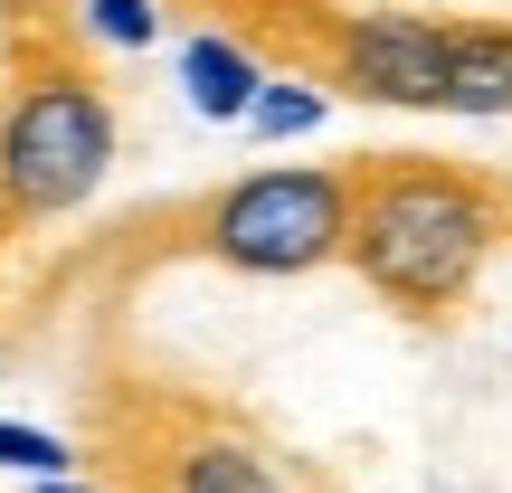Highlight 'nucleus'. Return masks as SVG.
Listing matches in <instances>:
<instances>
[{
	"mask_svg": "<svg viewBox=\"0 0 512 493\" xmlns=\"http://www.w3.org/2000/svg\"><path fill=\"white\" fill-rule=\"evenodd\" d=\"M494 247H503V190L494 181H475V171H456V162H418V152H389V162L351 171L342 266L361 275L380 304L456 313Z\"/></svg>",
	"mask_w": 512,
	"mask_h": 493,
	"instance_id": "nucleus-1",
	"label": "nucleus"
},
{
	"mask_svg": "<svg viewBox=\"0 0 512 493\" xmlns=\"http://www.w3.org/2000/svg\"><path fill=\"white\" fill-rule=\"evenodd\" d=\"M114 171V105L86 67H29L0 114V209L10 219H67Z\"/></svg>",
	"mask_w": 512,
	"mask_h": 493,
	"instance_id": "nucleus-2",
	"label": "nucleus"
},
{
	"mask_svg": "<svg viewBox=\"0 0 512 493\" xmlns=\"http://www.w3.org/2000/svg\"><path fill=\"white\" fill-rule=\"evenodd\" d=\"M342 238H351V171L332 162H266L209 190L190 219V247L238 275H313L342 256Z\"/></svg>",
	"mask_w": 512,
	"mask_h": 493,
	"instance_id": "nucleus-3",
	"label": "nucleus"
},
{
	"mask_svg": "<svg viewBox=\"0 0 512 493\" xmlns=\"http://www.w3.org/2000/svg\"><path fill=\"white\" fill-rule=\"evenodd\" d=\"M313 57L361 105L446 114V19L418 10H313Z\"/></svg>",
	"mask_w": 512,
	"mask_h": 493,
	"instance_id": "nucleus-4",
	"label": "nucleus"
},
{
	"mask_svg": "<svg viewBox=\"0 0 512 493\" xmlns=\"http://www.w3.org/2000/svg\"><path fill=\"white\" fill-rule=\"evenodd\" d=\"M152 493H285V465L238 427H190V437L162 446Z\"/></svg>",
	"mask_w": 512,
	"mask_h": 493,
	"instance_id": "nucleus-5",
	"label": "nucleus"
},
{
	"mask_svg": "<svg viewBox=\"0 0 512 493\" xmlns=\"http://www.w3.org/2000/svg\"><path fill=\"white\" fill-rule=\"evenodd\" d=\"M181 86H190V114H209V124H247L256 95H266V57H256L247 38H228V29H200L181 48Z\"/></svg>",
	"mask_w": 512,
	"mask_h": 493,
	"instance_id": "nucleus-6",
	"label": "nucleus"
},
{
	"mask_svg": "<svg viewBox=\"0 0 512 493\" xmlns=\"http://www.w3.org/2000/svg\"><path fill=\"white\" fill-rule=\"evenodd\" d=\"M446 114H512V19H446Z\"/></svg>",
	"mask_w": 512,
	"mask_h": 493,
	"instance_id": "nucleus-7",
	"label": "nucleus"
},
{
	"mask_svg": "<svg viewBox=\"0 0 512 493\" xmlns=\"http://www.w3.org/2000/svg\"><path fill=\"white\" fill-rule=\"evenodd\" d=\"M323 124V86H304V76H266V95H256L247 133L256 143H294V133Z\"/></svg>",
	"mask_w": 512,
	"mask_h": 493,
	"instance_id": "nucleus-8",
	"label": "nucleus"
},
{
	"mask_svg": "<svg viewBox=\"0 0 512 493\" xmlns=\"http://www.w3.org/2000/svg\"><path fill=\"white\" fill-rule=\"evenodd\" d=\"M0 465H10V475H29V484H48V475H67V446L48 437V427H19V418H0Z\"/></svg>",
	"mask_w": 512,
	"mask_h": 493,
	"instance_id": "nucleus-9",
	"label": "nucleus"
},
{
	"mask_svg": "<svg viewBox=\"0 0 512 493\" xmlns=\"http://www.w3.org/2000/svg\"><path fill=\"white\" fill-rule=\"evenodd\" d=\"M86 29L105 38V48H152V38H162V10H152V0H86Z\"/></svg>",
	"mask_w": 512,
	"mask_h": 493,
	"instance_id": "nucleus-10",
	"label": "nucleus"
},
{
	"mask_svg": "<svg viewBox=\"0 0 512 493\" xmlns=\"http://www.w3.org/2000/svg\"><path fill=\"white\" fill-rule=\"evenodd\" d=\"M0 10H10V19H38V10H48V0H0Z\"/></svg>",
	"mask_w": 512,
	"mask_h": 493,
	"instance_id": "nucleus-11",
	"label": "nucleus"
},
{
	"mask_svg": "<svg viewBox=\"0 0 512 493\" xmlns=\"http://www.w3.org/2000/svg\"><path fill=\"white\" fill-rule=\"evenodd\" d=\"M29 493H86V484H67V475H48V484H29Z\"/></svg>",
	"mask_w": 512,
	"mask_h": 493,
	"instance_id": "nucleus-12",
	"label": "nucleus"
}]
</instances>
